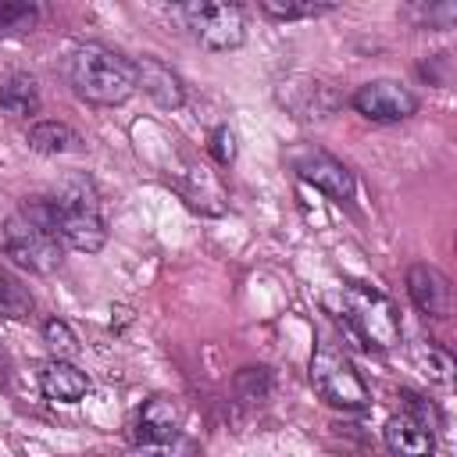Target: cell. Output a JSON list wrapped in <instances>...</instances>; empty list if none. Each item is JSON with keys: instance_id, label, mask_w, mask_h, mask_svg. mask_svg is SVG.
Returning a JSON list of instances; mask_svg holds the SVG:
<instances>
[{"instance_id": "obj_1", "label": "cell", "mask_w": 457, "mask_h": 457, "mask_svg": "<svg viewBox=\"0 0 457 457\" xmlns=\"http://www.w3.org/2000/svg\"><path fill=\"white\" fill-rule=\"evenodd\" d=\"M64 79L75 89V96H82L86 104H96V107H118L136 93L132 61H125L121 54H114L100 43L75 46L64 61Z\"/></svg>"}, {"instance_id": "obj_2", "label": "cell", "mask_w": 457, "mask_h": 457, "mask_svg": "<svg viewBox=\"0 0 457 457\" xmlns=\"http://www.w3.org/2000/svg\"><path fill=\"white\" fill-rule=\"evenodd\" d=\"M50 200H54L50 228H54V236L61 243H68L71 250H82V253H96L107 243V228H104V218H100L96 189L86 179L68 182Z\"/></svg>"}, {"instance_id": "obj_3", "label": "cell", "mask_w": 457, "mask_h": 457, "mask_svg": "<svg viewBox=\"0 0 457 457\" xmlns=\"http://www.w3.org/2000/svg\"><path fill=\"white\" fill-rule=\"evenodd\" d=\"M311 386L314 393L343 411H364L371 407V389L361 378V371L353 368V361L332 346V343H318L311 353Z\"/></svg>"}, {"instance_id": "obj_4", "label": "cell", "mask_w": 457, "mask_h": 457, "mask_svg": "<svg viewBox=\"0 0 457 457\" xmlns=\"http://www.w3.org/2000/svg\"><path fill=\"white\" fill-rule=\"evenodd\" d=\"M343 311H346V321L353 325V332L375 350H393L400 343V336H403L396 303L386 293H378L375 286H368V282H346Z\"/></svg>"}, {"instance_id": "obj_5", "label": "cell", "mask_w": 457, "mask_h": 457, "mask_svg": "<svg viewBox=\"0 0 457 457\" xmlns=\"http://www.w3.org/2000/svg\"><path fill=\"white\" fill-rule=\"evenodd\" d=\"M0 250L25 271L32 275H54L64 261V250H61V239L50 236L46 228L32 225L29 218L21 214H11L0 221Z\"/></svg>"}, {"instance_id": "obj_6", "label": "cell", "mask_w": 457, "mask_h": 457, "mask_svg": "<svg viewBox=\"0 0 457 457\" xmlns=\"http://www.w3.org/2000/svg\"><path fill=\"white\" fill-rule=\"evenodd\" d=\"M179 14L196 43L214 54L239 50L246 39V18L239 4H182Z\"/></svg>"}, {"instance_id": "obj_7", "label": "cell", "mask_w": 457, "mask_h": 457, "mask_svg": "<svg viewBox=\"0 0 457 457\" xmlns=\"http://www.w3.org/2000/svg\"><path fill=\"white\" fill-rule=\"evenodd\" d=\"M286 161H289V168H293L307 186L321 189L325 196H332V200H339V204L353 196V175H350V168H346L343 161H336L328 150L303 143V146H293V150L286 154Z\"/></svg>"}, {"instance_id": "obj_8", "label": "cell", "mask_w": 457, "mask_h": 457, "mask_svg": "<svg viewBox=\"0 0 457 457\" xmlns=\"http://www.w3.org/2000/svg\"><path fill=\"white\" fill-rule=\"evenodd\" d=\"M350 104L357 114H364L368 121H378V125L407 121L418 111V96L396 79H371V82L357 86Z\"/></svg>"}, {"instance_id": "obj_9", "label": "cell", "mask_w": 457, "mask_h": 457, "mask_svg": "<svg viewBox=\"0 0 457 457\" xmlns=\"http://www.w3.org/2000/svg\"><path fill=\"white\" fill-rule=\"evenodd\" d=\"M278 100L282 107H289L300 121H321L339 107V96L328 82L311 79V75H289L278 86Z\"/></svg>"}, {"instance_id": "obj_10", "label": "cell", "mask_w": 457, "mask_h": 457, "mask_svg": "<svg viewBox=\"0 0 457 457\" xmlns=\"http://www.w3.org/2000/svg\"><path fill=\"white\" fill-rule=\"evenodd\" d=\"M136 71V89H143L157 107L164 111H179L186 104V86L179 79V71H171V64H164L161 57H139L132 61Z\"/></svg>"}, {"instance_id": "obj_11", "label": "cell", "mask_w": 457, "mask_h": 457, "mask_svg": "<svg viewBox=\"0 0 457 457\" xmlns=\"http://www.w3.org/2000/svg\"><path fill=\"white\" fill-rule=\"evenodd\" d=\"M171 179L193 211H200V214H221L225 211V186L211 168L186 161L179 171H171Z\"/></svg>"}, {"instance_id": "obj_12", "label": "cell", "mask_w": 457, "mask_h": 457, "mask_svg": "<svg viewBox=\"0 0 457 457\" xmlns=\"http://www.w3.org/2000/svg\"><path fill=\"white\" fill-rule=\"evenodd\" d=\"M407 293L414 300V307L428 318H450L453 311V289H450V278L432 268V264H411L407 271Z\"/></svg>"}, {"instance_id": "obj_13", "label": "cell", "mask_w": 457, "mask_h": 457, "mask_svg": "<svg viewBox=\"0 0 457 457\" xmlns=\"http://www.w3.org/2000/svg\"><path fill=\"white\" fill-rule=\"evenodd\" d=\"M39 389L54 403H79L89 393V375L82 368H75L71 361L50 357L39 364Z\"/></svg>"}, {"instance_id": "obj_14", "label": "cell", "mask_w": 457, "mask_h": 457, "mask_svg": "<svg viewBox=\"0 0 457 457\" xmlns=\"http://www.w3.org/2000/svg\"><path fill=\"white\" fill-rule=\"evenodd\" d=\"M182 428V407L175 396H150L136 414V443L171 439Z\"/></svg>"}, {"instance_id": "obj_15", "label": "cell", "mask_w": 457, "mask_h": 457, "mask_svg": "<svg viewBox=\"0 0 457 457\" xmlns=\"http://www.w3.org/2000/svg\"><path fill=\"white\" fill-rule=\"evenodd\" d=\"M382 436L396 457H436V432L425 428L421 421L407 418V414H393L386 421Z\"/></svg>"}, {"instance_id": "obj_16", "label": "cell", "mask_w": 457, "mask_h": 457, "mask_svg": "<svg viewBox=\"0 0 457 457\" xmlns=\"http://www.w3.org/2000/svg\"><path fill=\"white\" fill-rule=\"evenodd\" d=\"M29 146L43 157H61V154H79L82 136L64 121H36L29 129Z\"/></svg>"}, {"instance_id": "obj_17", "label": "cell", "mask_w": 457, "mask_h": 457, "mask_svg": "<svg viewBox=\"0 0 457 457\" xmlns=\"http://www.w3.org/2000/svg\"><path fill=\"white\" fill-rule=\"evenodd\" d=\"M39 111V89L32 75H7L0 82V114L4 118H29Z\"/></svg>"}, {"instance_id": "obj_18", "label": "cell", "mask_w": 457, "mask_h": 457, "mask_svg": "<svg viewBox=\"0 0 457 457\" xmlns=\"http://www.w3.org/2000/svg\"><path fill=\"white\" fill-rule=\"evenodd\" d=\"M32 307H36V300H32L29 286H25L14 271L0 268V318H7V321H21V318L32 314Z\"/></svg>"}, {"instance_id": "obj_19", "label": "cell", "mask_w": 457, "mask_h": 457, "mask_svg": "<svg viewBox=\"0 0 457 457\" xmlns=\"http://www.w3.org/2000/svg\"><path fill=\"white\" fill-rule=\"evenodd\" d=\"M336 11V4H318V0H261V14L275 21H300V18H318Z\"/></svg>"}, {"instance_id": "obj_20", "label": "cell", "mask_w": 457, "mask_h": 457, "mask_svg": "<svg viewBox=\"0 0 457 457\" xmlns=\"http://www.w3.org/2000/svg\"><path fill=\"white\" fill-rule=\"evenodd\" d=\"M418 361L425 364V375H428L432 382H443V386L453 382V357H450V350L439 346L436 339H428V343L418 346Z\"/></svg>"}, {"instance_id": "obj_21", "label": "cell", "mask_w": 457, "mask_h": 457, "mask_svg": "<svg viewBox=\"0 0 457 457\" xmlns=\"http://www.w3.org/2000/svg\"><path fill=\"white\" fill-rule=\"evenodd\" d=\"M125 457H196V443H189L182 432L157 443H132Z\"/></svg>"}, {"instance_id": "obj_22", "label": "cell", "mask_w": 457, "mask_h": 457, "mask_svg": "<svg viewBox=\"0 0 457 457\" xmlns=\"http://www.w3.org/2000/svg\"><path fill=\"white\" fill-rule=\"evenodd\" d=\"M43 343L54 350V357H61V361H68L75 350H79V339H75V332L68 328V321H61V318H46L43 321Z\"/></svg>"}, {"instance_id": "obj_23", "label": "cell", "mask_w": 457, "mask_h": 457, "mask_svg": "<svg viewBox=\"0 0 457 457\" xmlns=\"http://www.w3.org/2000/svg\"><path fill=\"white\" fill-rule=\"evenodd\" d=\"M39 21L36 4H0V32H29Z\"/></svg>"}, {"instance_id": "obj_24", "label": "cell", "mask_w": 457, "mask_h": 457, "mask_svg": "<svg viewBox=\"0 0 457 457\" xmlns=\"http://www.w3.org/2000/svg\"><path fill=\"white\" fill-rule=\"evenodd\" d=\"M407 14H414L421 25H428V29H450L453 21H457V4H414Z\"/></svg>"}, {"instance_id": "obj_25", "label": "cell", "mask_w": 457, "mask_h": 457, "mask_svg": "<svg viewBox=\"0 0 457 457\" xmlns=\"http://www.w3.org/2000/svg\"><path fill=\"white\" fill-rule=\"evenodd\" d=\"M207 150H211V157L218 164H232L236 161V132L228 125H218L211 132V139H207Z\"/></svg>"}, {"instance_id": "obj_26", "label": "cell", "mask_w": 457, "mask_h": 457, "mask_svg": "<svg viewBox=\"0 0 457 457\" xmlns=\"http://www.w3.org/2000/svg\"><path fill=\"white\" fill-rule=\"evenodd\" d=\"M403 396V403H407V418H414V421H421L425 428H436L443 418H439V411L425 400V396H418V393H411V389H403L400 393Z\"/></svg>"}, {"instance_id": "obj_27", "label": "cell", "mask_w": 457, "mask_h": 457, "mask_svg": "<svg viewBox=\"0 0 457 457\" xmlns=\"http://www.w3.org/2000/svg\"><path fill=\"white\" fill-rule=\"evenodd\" d=\"M11 371H14L11 353H7V350H4V343H0V382H7V378H11Z\"/></svg>"}]
</instances>
